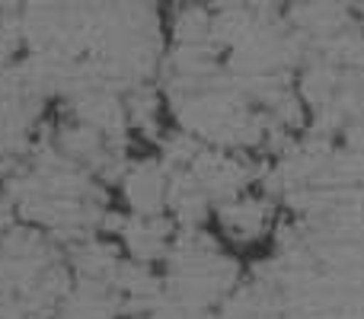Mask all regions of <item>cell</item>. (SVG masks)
Wrapping results in <instances>:
<instances>
[{
	"label": "cell",
	"mask_w": 364,
	"mask_h": 319,
	"mask_svg": "<svg viewBox=\"0 0 364 319\" xmlns=\"http://www.w3.org/2000/svg\"><path fill=\"white\" fill-rule=\"evenodd\" d=\"M282 201L262 185L246 188V192L224 198L211 211V230L220 237L227 249L240 252L262 249L275 243V233L282 227Z\"/></svg>",
	"instance_id": "obj_1"
},
{
	"label": "cell",
	"mask_w": 364,
	"mask_h": 319,
	"mask_svg": "<svg viewBox=\"0 0 364 319\" xmlns=\"http://www.w3.org/2000/svg\"><path fill=\"white\" fill-rule=\"evenodd\" d=\"M186 169L195 175V182L205 188L214 205L246 192V188H256L265 173V166L259 163L256 153L227 151V147H205V144H201V151L195 153V160Z\"/></svg>",
	"instance_id": "obj_2"
},
{
	"label": "cell",
	"mask_w": 364,
	"mask_h": 319,
	"mask_svg": "<svg viewBox=\"0 0 364 319\" xmlns=\"http://www.w3.org/2000/svg\"><path fill=\"white\" fill-rule=\"evenodd\" d=\"M179 227L170 214H119L112 227V237L119 239L125 259L141 265H164L173 249Z\"/></svg>",
	"instance_id": "obj_3"
},
{
	"label": "cell",
	"mask_w": 364,
	"mask_h": 319,
	"mask_svg": "<svg viewBox=\"0 0 364 319\" xmlns=\"http://www.w3.org/2000/svg\"><path fill=\"white\" fill-rule=\"evenodd\" d=\"M173 169L160 157H134L122 163L115 179L128 214H166Z\"/></svg>",
	"instance_id": "obj_4"
}]
</instances>
